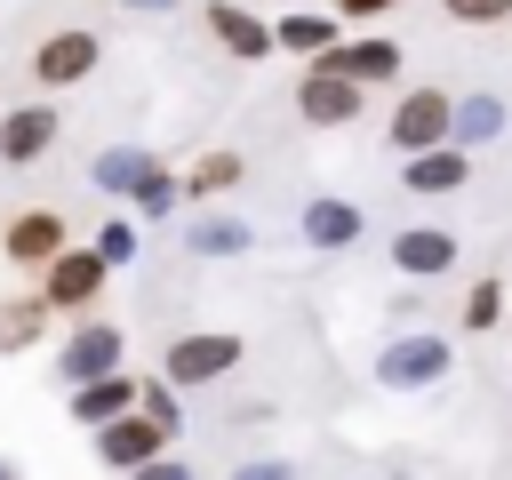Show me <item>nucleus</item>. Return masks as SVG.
<instances>
[{"mask_svg":"<svg viewBox=\"0 0 512 480\" xmlns=\"http://www.w3.org/2000/svg\"><path fill=\"white\" fill-rule=\"evenodd\" d=\"M200 24H208V40H216L224 56H248V64L272 56V16H256V8H240V0H208Z\"/></svg>","mask_w":512,"mask_h":480,"instance_id":"nucleus-10","label":"nucleus"},{"mask_svg":"<svg viewBox=\"0 0 512 480\" xmlns=\"http://www.w3.org/2000/svg\"><path fill=\"white\" fill-rule=\"evenodd\" d=\"M232 480H296V464H280V456H264V464H240Z\"/></svg>","mask_w":512,"mask_h":480,"instance_id":"nucleus-29","label":"nucleus"},{"mask_svg":"<svg viewBox=\"0 0 512 480\" xmlns=\"http://www.w3.org/2000/svg\"><path fill=\"white\" fill-rule=\"evenodd\" d=\"M0 480H16V464H8V456H0Z\"/></svg>","mask_w":512,"mask_h":480,"instance_id":"nucleus-32","label":"nucleus"},{"mask_svg":"<svg viewBox=\"0 0 512 480\" xmlns=\"http://www.w3.org/2000/svg\"><path fill=\"white\" fill-rule=\"evenodd\" d=\"M56 128H64L56 104H40V96H32V104H8V112H0V168H32V160L56 144Z\"/></svg>","mask_w":512,"mask_h":480,"instance_id":"nucleus-9","label":"nucleus"},{"mask_svg":"<svg viewBox=\"0 0 512 480\" xmlns=\"http://www.w3.org/2000/svg\"><path fill=\"white\" fill-rule=\"evenodd\" d=\"M240 176H248V160H240V152H200V160H192V168H184L176 184H184V200L200 208V200H216V192H232Z\"/></svg>","mask_w":512,"mask_h":480,"instance_id":"nucleus-20","label":"nucleus"},{"mask_svg":"<svg viewBox=\"0 0 512 480\" xmlns=\"http://www.w3.org/2000/svg\"><path fill=\"white\" fill-rule=\"evenodd\" d=\"M128 408H136V376H128V368L72 384V416H80L88 432H96V424H112V416H128Z\"/></svg>","mask_w":512,"mask_h":480,"instance_id":"nucleus-15","label":"nucleus"},{"mask_svg":"<svg viewBox=\"0 0 512 480\" xmlns=\"http://www.w3.org/2000/svg\"><path fill=\"white\" fill-rule=\"evenodd\" d=\"M152 168H160V160H152L144 144H104V152H96V168H88V184H96V192H112V200H136V184H144Z\"/></svg>","mask_w":512,"mask_h":480,"instance_id":"nucleus-17","label":"nucleus"},{"mask_svg":"<svg viewBox=\"0 0 512 480\" xmlns=\"http://www.w3.org/2000/svg\"><path fill=\"white\" fill-rule=\"evenodd\" d=\"M456 232L448 224H408V232H392V264H400V280H440L448 264H456Z\"/></svg>","mask_w":512,"mask_h":480,"instance_id":"nucleus-12","label":"nucleus"},{"mask_svg":"<svg viewBox=\"0 0 512 480\" xmlns=\"http://www.w3.org/2000/svg\"><path fill=\"white\" fill-rule=\"evenodd\" d=\"M504 128V96H488V88H472V96H456V112H448V144H488Z\"/></svg>","mask_w":512,"mask_h":480,"instance_id":"nucleus-18","label":"nucleus"},{"mask_svg":"<svg viewBox=\"0 0 512 480\" xmlns=\"http://www.w3.org/2000/svg\"><path fill=\"white\" fill-rule=\"evenodd\" d=\"M128 480H200V472H192L184 456H168V448H160V456H152V464H136Z\"/></svg>","mask_w":512,"mask_h":480,"instance_id":"nucleus-28","label":"nucleus"},{"mask_svg":"<svg viewBox=\"0 0 512 480\" xmlns=\"http://www.w3.org/2000/svg\"><path fill=\"white\" fill-rule=\"evenodd\" d=\"M160 448H176V432H160L144 408H128V416H112V424H96V456L112 464V472H136V464H152Z\"/></svg>","mask_w":512,"mask_h":480,"instance_id":"nucleus-8","label":"nucleus"},{"mask_svg":"<svg viewBox=\"0 0 512 480\" xmlns=\"http://www.w3.org/2000/svg\"><path fill=\"white\" fill-rule=\"evenodd\" d=\"M120 8H152V16H160V8H176V0H120Z\"/></svg>","mask_w":512,"mask_h":480,"instance_id":"nucleus-31","label":"nucleus"},{"mask_svg":"<svg viewBox=\"0 0 512 480\" xmlns=\"http://www.w3.org/2000/svg\"><path fill=\"white\" fill-rule=\"evenodd\" d=\"M360 80H344L336 64H304V80H296V112L312 120V128H344L352 112H360Z\"/></svg>","mask_w":512,"mask_h":480,"instance_id":"nucleus-7","label":"nucleus"},{"mask_svg":"<svg viewBox=\"0 0 512 480\" xmlns=\"http://www.w3.org/2000/svg\"><path fill=\"white\" fill-rule=\"evenodd\" d=\"M504 320V280H472V296H464V328L480 336V328H496Z\"/></svg>","mask_w":512,"mask_h":480,"instance_id":"nucleus-24","label":"nucleus"},{"mask_svg":"<svg viewBox=\"0 0 512 480\" xmlns=\"http://www.w3.org/2000/svg\"><path fill=\"white\" fill-rule=\"evenodd\" d=\"M96 56H104L96 32H80V24H72V32H48V40L32 48V80H40V88H80V80L96 72Z\"/></svg>","mask_w":512,"mask_h":480,"instance_id":"nucleus-6","label":"nucleus"},{"mask_svg":"<svg viewBox=\"0 0 512 480\" xmlns=\"http://www.w3.org/2000/svg\"><path fill=\"white\" fill-rule=\"evenodd\" d=\"M400 480H408V472H400Z\"/></svg>","mask_w":512,"mask_h":480,"instance_id":"nucleus-34","label":"nucleus"},{"mask_svg":"<svg viewBox=\"0 0 512 480\" xmlns=\"http://www.w3.org/2000/svg\"><path fill=\"white\" fill-rule=\"evenodd\" d=\"M280 8H304V0H280Z\"/></svg>","mask_w":512,"mask_h":480,"instance_id":"nucleus-33","label":"nucleus"},{"mask_svg":"<svg viewBox=\"0 0 512 480\" xmlns=\"http://www.w3.org/2000/svg\"><path fill=\"white\" fill-rule=\"evenodd\" d=\"M240 360H248V344H240L232 328H192V336H176V344H168L160 376H168L176 392H208V384H224Z\"/></svg>","mask_w":512,"mask_h":480,"instance_id":"nucleus-1","label":"nucleus"},{"mask_svg":"<svg viewBox=\"0 0 512 480\" xmlns=\"http://www.w3.org/2000/svg\"><path fill=\"white\" fill-rule=\"evenodd\" d=\"M176 200H184V184H176V176H168V168H152V176H144V184H136V216H168V208H176Z\"/></svg>","mask_w":512,"mask_h":480,"instance_id":"nucleus-25","label":"nucleus"},{"mask_svg":"<svg viewBox=\"0 0 512 480\" xmlns=\"http://www.w3.org/2000/svg\"><path fill=\"white\" fill-rule=\"evenodd\" d=\"M392 0H336V16H384Z\"/></svg>","mask_w":512,"mask_h":480,"instance_id":"nucleus-30","label":"nucleus"},{"mask_svg":"<svg viewBox=\"0 0 512 480\" xmlns=\"http://www.w3.org/2000/svg\"><path fill=\"white\" fill-rule=\"evenodd\" d=\"M440 8H448L456 24H504V16H512V0H440Z\"/></svg>","mask_w":512,"mask_h":480,"instance_id":"nucleus-27","label":"nucleus"},{"mask_svg":"<svg viewBox=\"0 0 512 480\" xmlns=\"http://www.w3.org/2000/svg\"><path fill=\"white\" fill-rule=\"evenodd\" d=\"M0 248H8V264H48L64 248V216L56 208H24V216H8Z\"/></svg>","mask_w":512,"mask_h":480,"instance_id":"nucleus-14","label":"nucleus"},{"mask_svg":"<svg viewBox=\"0 0 512 480\" xmlns=\"http://www.w3.org/2000/svg\"><path fill=\"white\" fill-rule=\"evenodd\" d=\"M304 240H312V248H352V240H360V208H352V200H328V192L304 200Z\"/></svg>","mask_w":512,"mask_h":480,"instance_id":"nucleus-19","label":"nucleus"},{"mask_svg":"<svg viewBox=\"0 0 512 480\" xmlns=\"http://www.w3.org/2000/svg\"><path fill=\"white\" fill-rule=\"evenodd\" d=\"M136 408L160 424V432H184V416H176V384L160 376V384H136Z\"/></svg>","mask_w":512,"mask_h":480,"instance_id":"nucleus-26","label":"nucleus"},{"mask_svg":"<svg viewBox=\"0 0 512 480\" xmlns=\"http://www.w3.org/2000/svg\"><path fill=\"white\" fill-rule=\"evenodd\" d=\"M464 176H472V152H464V144H424V152L400 160V184L424 192V200H448Z\"/></svg>","mask_w":512,"mask_h":480,"instance_id":"nucleus-13","label":"nucleus"},{"mask_svg":"<svg viewBox=\"0 0 512 480\" xmlns=\"http://www.w3.org/2000/svg\"><path fill=\"white\" fill-rule=\"evenodd\" d=\"M312 64H336V72H344V80H360V88H376V80L392 88V80H400V40H392V32L336 40V48H328V56H312Z\"/></svg>","mask_w":512,"mask_h":480,"instance_id":"nucleus-11","label":"nucleus"},{"mask_svg":"<svg viewBox=\"0 0 512 480\" xmlns=\"http://www.w3.org/2000/svg\"><path fill=\"white\" fill-rule=\"evenodd\" d=\"M448 336H384V352H376V384L384 392H424V384H440L448 376Z\"/></svg>","mask_w":512,"mask_h":480,"instance_id":"nucleus-4","label":"nucleus"},{"mask_svg":"<svg viewBox=\"0 0 512 480\" xmlns=\"http://www.w3.org/2000/svg\"><path fill=\"white\" fill-rule=\"evenodd\" d=\"M40 328H48V296H8V304H0V352L40 344Z\"/></svg>","mask_w":512,"mask_h":480,"instance_id":"nucleus-22","label":"nucleus"},{"mask_svg":"<svg viewBox=\"0 0 512 480\" xmlns=\"http://www.w3.org/2000/svg\"><path fill=\"white\" fill-rule=\"evenodd\" d=\"M248 240H256V232H248L240 216H200V208H192V224H184V248H192V256H240Z\"/></svg>","mask_w":512,"mask_h":480,"instance_id":"nucleus-21","label":"nucleus"},{"mask_svg":"<svg viewBox=\"0 0 512 480\" xmlns=\"http://www.w3.org/2000/svg\"><path fill=\"white\" fill-rule=\"evenodd\" d=\"M448 112H456L448 88H400V104H392V120H384V144H392L400 160L424 152V144H448Z\"/></svg>","mask_w":512,"mask_h":480,"instance_id":"nucleus-3","label":"nucleus"},{"mask_svg":"<svg viewBox=\"0 0 512 480\" xmlns=\"http://www.w3.org/2000/svg\"><path fill=\"white\" fill-rule=\"evenodd\" d=\"M104 280H112V264H104L96 248H72V240L40 264V296H48V312H88V304L104 296Z\"/></svg>","mask_w":512,"mask_h":480,"instance_id":"nucleus-2","label":"nucleus"},{"mask_svg":"<svg viewBox=\"0 0 512 480\" xmlns=\"http://www.w3.org/2000/svg\"><path fill=\"white\" fill-rule=\"evenodd\" d=\"M128 360V336L112 328V320H80L72 336H64V352H56V376H64V392L72 384H88V376H112Z\"/></svg>","mask_w":512,"mask_h":480,"instance_id":"nucleus-5","label":"nucleus"},{"mask_svg":"<svg viewBox=\"0 0 512 480\" xmlns=\"http://www.w3.org/2000/svg\"><path fill=\"white\" fill-rule=\"evenodd\" d=\"M336 40H344V32H336V16H328V8H288V16H272V48H296L304 64H312V56H328Z\"/></svg>","mask_w":512,"mask_h":480,"instance_id":"nucleus-16","label":"nucleus"},{"mask_svg":"<svg viewBox=\"0 0 512 480\" xmlns=\"http://www.w3.org/2000/svg\"><path fill=\"white\" fill-rule=\"evenodd\" d=\"M136 248H144V232H136V216H112L104 232H96V256L120 272V264H136Z\"/></svg>","mask_w":512,"mask_h":480,"instance_id":"nucleus-23","label":"nucleus"}]
</instances>
